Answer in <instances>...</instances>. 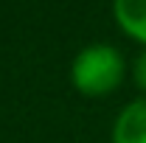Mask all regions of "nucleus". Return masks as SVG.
I'll list each match as a JSON object with an SVG mask.
<instances>
[{
  "label": "nucleus",
  "mask_w": 146,
  "mask_h": 143,
  "mask_svg": "<svg viewBox=\"0 0 146 143\" xmlns=\"http://www.w3.org/2000/svg\"><path fill=\"white\" fill-rule=\"evenodd\" d=\"M112 143H146V95L129 101L112 124Z\"/></svg>",
  "instance_id": "f03ea898"
},
{
  "label": "nucleus",
  "mask_w": 146,
  "mask_h": 143,
  "mask_svg": "<svg viewBox=\"0 0 146 143\" xmlns=\"http://www.w3.org/2000/svg\"><path fill=\"white\" fill-rule=\"evenodd\" d=\"M132 79H135V84L146 93V48L135 56V62H132Z\"/></svg>",
  "instance_id": "20e7f679"
},
{
  "label": "nucleus",
  "mask_w": 146,
  "mask_h": 143,
  "mask_svg": "<svg viewBox=\"0 0 146 143\" xmlns=\"http://www.w3.org/2000/svg\"><path fill=\"white\" fill-rule=\"evenodd\" d=\"M118 28L146 48V0H112Z\"/></svg>",
  "instance_id": "7ed1b4c3"
},
{
  "label": "nucleus",
  "mask_w": 146,
  "mask_h": 143,
  "mask_svg": "<svg viewBox=\"0 0 146 143\" xmlns=\"http://www.w3.org/2000/svg\"><path fill=\"white\" fill-rule=\"evenodd\" d=\"M124 76H127V59L115 45H107V42H96V45L82 48L70 65L73 87L90 98L115 93L121 87Z\"/></svg>",
  "instance_id": "f257e3e1"
}]
</instances>
